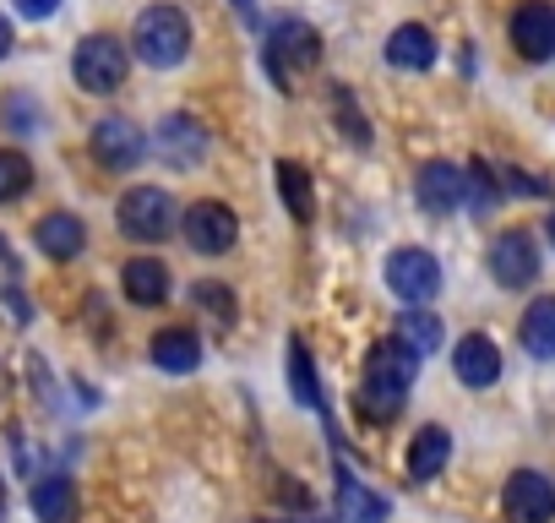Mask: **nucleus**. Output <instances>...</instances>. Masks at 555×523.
<instances>
[{
	"mask_svg": "<svg viewBox=\"0 0 555 523\" xmlns=\"http://www.w3.org/2000/svg\"><path fill=\"white\" fill-rule=\"evenodd\" d=\"M452 371H457L463 387H490V382H501V349H495L485 333H468V339L452 349Z\"/></svg>",
	"mask_w": 555,
	"mask_h": 523,
	"instance_id": "14",
	"label": "nucleus"
},
{
	"mask_svg": "<svg viewBox=\"0 0 555 523\" xmlns=\"http://www.w3.org/2000/svg\"><path fill=\"white\" fill-rule=\"evenodd\" d=\"M501 507L512 523H550L555 518V485L539 469H517L501 490Z\"/></svg>",
	"mask_w": 555,
	"mask_h": 523,
	"instance_id": "10",
	"label": "nucleus"
},
{
	"mask_svg": "<svg viewBox=\"0 0 555 523\" xmlns=\"http://www.w3.org/2000/svg\"><path fill=\"white\" fill-rule=\"evenodd\" d=\"M414 371H420V355L403 344V339H387L365 355V382H360V414L365 420H392L409 393H414Z\"/></svg>",
	"mask_w": 555,
	"mask_h": 523,
	"instance_id": "1",
	"label": "nucleus"
},
{
	"mask_svg": "<svg viewBox=\"0 0 555 523\" xmlns=\"http://www.w3.org/2000/svg\"><path fill=\"white\" fill-rule=\"evenodd\" d=\"M338 518L344 523H387V496H376L365 480L338 469Z\"/></svg>",
	"mask_w": 555,
	"mask_h": 523,
	"instance_id": "18",
	"label": "nucleus"
},
{
	"mask_svg": "<svg viewBox=\"0 0 555 523\" xmlns=\"http://www.w3.org/2000/svg\"><path fill=\"white\" fill-rule=\"evenodd\" d=\"M115 218H120V234H131L142 245H158V240H169L180 229V207H175V196L164 186H131L120 196Z\"/></svg>",
	"mask_w": 555,
	"mask_h": 523,
	"instance_id": "3",
	"label": "nucleus"
},
{
	"mask_svg": "<svg viewBox=\"0 0 555 523\" xmlns=\"http://www.w3.org/2000/svg\"><path fill=\"white\" fill-rule=\"evenodd\" d=\"M202 153H207V131H202L196 115H169V120L158 126V158H164V164L191 169V164H202Z\"/></svg>",
	"mask_w": 555,
	"mask_h": 523,
	"instance_id": "13",
	"label": "nucleus"
},
{
	"mask_svg": "<svg viewBox=\"0 0 555 523\" xmlns=\"http://www.w3.org/2000/svg\"><path fill=\"white\" fill-rule=\"evenodd\" d=\"M398 339L425 360V355H436L441 344H447V328H441V317L436 311H425V306H409L403 317H398Z\"/></svg>",
	"mask_w": 555,
	"mask_h": 523,
	"instance_id": "22",
	"label": "nucleus"
},
{
	"mask_svg": "<svg viewBox=\"0 0 555 523\" xmlns=\"http://www.w3.org/2000/svg\"><path fill=\"white\" fill-rule=\"evenodd\" d=\"M234 12H240L245 23H256V0H234Z\"/></svg>",
	"mask_w": 555,
	"mask_h": 523,
	"instance_id": "30",
	"label": "nucleus"
},
{
	"mask_svg": "<svg viewBox=\"0 0 555 523\" xmlns=\"http://www.w3.org/2000/svg\"><path fill=\"white\" fill-rule=\"evenodd\" d=\"M550 240H555V213H550Z\"/></svg>",
	"mask_w": 555,
	"mask_h": 523,
	"instance_id": "32",
	"label": "nucleus"
},
{
	"mask_svg": "<svg viewBox=\"0 0 555 523\" xmlns=\"http://www.w3.org/2000/svg\"><path fill=\"white\" fill-rule=\"evenodd\" d=\"M278 186H284V202H289V213L306 224L311 213H317V196H311V175L295 164V158H284L278 164Z\"/></svg>",
	"mask_w": 555,
	"mask_h": 523,
	"instance_id": "24",
	"label": "nucleus"
},
{
	"mask_svg": "<svg viewBox=\"0 0 555 523\" xmlns=\"http://www.w3.org/2000/svg\"><path fill=\"white\" fill-rule=\"evenodd\" d=\"M414 196L425 213H452L457 202H468V169L447 164V158H430L414 180Z\"/></svg>",
	"mask_w": 555,
	"mask_h": 523,
	"instance_id": "12",
	"label": "nucleus"
},
{
	"mask_svg": "<svg viewBox=\"0 0 555 523\" xmlns=\"http://www.w3.org/2000/svg\"><path fill=\"white\" fill-rule=\"evenodd\" d=\"M120 284H126L131 306H164L169 301V268L158 256H131L120 268Z\"/></svg>",
	"mask_w": 555,
	"mask_h": 523,
	"instance_id": "15",
	"label": "nucleus"
},
{
	"mask_svg": "<svg viewBox=\"0 0 555 523\" xmlns=\"http://www.w3.org/2000/svg\"><path fill=\"white\" fill-rule=\"evenodd\" d=\"M126 66H131L126 61V44L109 39V34H88L77 44V55H72V77H77L82 93H115L126 82Z\"/></svg>",
	"mask_w": 555,
	"mask_h": 523,
	"instance_id": "5",
	"label": "nucleus"
},
{
	"mask_svg": "<svg viewBox=\"0 0 555 523\" xmlns=\"http://www.w3.org/2000/svg\"><path fill=\"white\" fill-rule=\"evenodd\" d=\"M153 366L169 371V377H191V371L202 366V339H196L191 328H164V333L153 339Z\"/></svg>",
	"mask_w": 555,
	"mask_h": 523,
	"instance_id": "17",
	"label": "nucleus"
},
{
	"mask_svg": "<svg viewBox=\"0 0 555 523\" xmlns=\"http://www.w3.org/2000/svg\"><path fill=\"white\" fill-rule=\"evenodd\" d=\"M387 290H392L403 306L436 301V290H441V262H436L430 251H420V245L392 251V256H387Z\"/></svg>",
	"mask_w": 555,
	"mask_h": 523,
	"instance_id": "6",
	"label": "nucleus"
},
{
	"mask_svg": "<svg viewBox=\"0 0 555 523\" xmlns=\"http://www.w3.org/2000/svg\"><path fill=\"white\" fill-rule=\"evenodd\" d=\"M34 240H39V251H44L50 262H72V256H82L88 229H82V218H77V213H50V218H39Z\"/></svg>",
	"mask_w": 555,
	"mask_h": 523,
	"instance_id": "16",
	"label": "nucleus"
},
{
	"mask_svg": "<svg viewBox=\"0 0 555 523\" xmlns=\"http://www.w3.org/2000/svg\"><path fill=\"white\" fill-rule=\"evenodd\" d=\"M495 191H501V186H495V175H490L485 164H474V169H468V202H474V207H490V202H495Z\"/></svg>",
	"mask_w": 555,
	"mask_h": 523,
	"instance_id": "27",
	"label": "nucleus"
},
{
	"mask_svg": "<svg viewBox=\"0 0 555 523\" xmlns=\"http://www.w3.org/2000/svg\"><path fill=\"white\" fill-rule=\"evenodd\" d=\"M34 512H39V523H72V512H77V485H72L66 474L34 480Z\"/></svg>",
	"mask_w": 555,
	"mask_h": 523,
	"instance_id": "21",
	"label": "nucleus"
},
{
	"mask_svg": "<svg viewBox=\"0 0 555 523\" xmlns=\"http://www.w3.org/2000/svg\"><path fill=\"white\" fill-rule=\"evenodd\" d=\"M387 61H392L398 72H430V66H436V39H430V28L403 23V28L387 39Z\"/></svg>",
	"mask_w": 555,
	"mask_h": 523,
	"instance_id": "19",
	"label": "nucleus"
},
{
	"mask_svg": "<svg viewBox=\"0 0 555 523\" xmlns=\"http://www.w3.org/2000/svg\"><path fill=\"white\" fill-rule=\"evenodd\" d=\"M180 229H185L191 251H202V256H218V251H229V245L240 240V218H234V207H223V202H196V207H185Z\"/></svg>",
	"mask_w": 555,
	"mask_h": 523,
	"instance_id": "8",
	"label": "nucleus"
},
{
	"mask_svg": "<svg viewBox=\"0 0 555 523\" xmlns=\"http://www.w3.org/2000/svg\"><path fill=\"white\" fill-rule=\"evenodd\" d=\"M142 153H147V137H142L126 115H104V120L93 126V158H99L104 169H137Z\"/></svg>",
	"mask_w": 555,
	"mask_h": 523,
	"instance_id": "11",
	"label": "nucleus"
},
{
	"mask_svg": "<svg viewBox=\"0 0 555 523\" xmlns=\"http://www.w3.org/2000/svg\"><path fill=\"white\" fill-rule=\"evenodd\" d=\"M522 349H528L533 360H550V355H555V301H550V295L522 311Z\"/></svg>",
	"mask_w": 555,
	"mask_h": 523,
	"instance_id": "23",
	"label": "nucleus"
},
{
	"mask_svg": "<svg viewBox=\"0 0 555 523\" xmlns=\"http://www.w3.org/2000/svg\"><path fill=\"white\" fill-rule=\"evenodd\" d=\"M17 12H23V17H34V23H44V17H55V12H61V0H17Z\"/></svg>",
	"mask_w": 555,
	"mask_h": 523,
	"instance_id": "28",
	"label": "nucleus"
},
{
	"mask_svg": "<svg viewBox=\"0 0 555 523\" xmlns=\"http://www.w3.org/2000/svg\"><path fill=\"white\" fill-rule=\"evenodd\" d=\"M131 50H137L142 66H158V72L180 66L191 55V23H185V12L180 7H147L137 17V28H131Z\"/></svg>",
	"mask_w": 555,
	"mask_h": 523,
	"instance_id": "2",
	"label": "nucleus"
},
{
	"mask_svg": "<svg viewBox=\"0 0 555 523\" xmlns=\"http://www.w3.org/2000/svg\"><path fill=\"white\" fill-rule=\"evenodd\" d=\"M12 44H17V34H12V23H7V17H0V61L12 55Z\"/></svg>",
	"mask_w": 555,
	"mask_h": 523,
	"instance_id": "29",
	"label": "nucleus"
},
{
	"mask_svg": "<svg viewBox=\"0 0 555 523\" xmlns=\"http://www.w3.org/2000/svg\"><path fill=\"white\" fill-rule=\"evenodd\" d=\"M506 34H512V50L522 61H550L555 55V7L550 0H522Z\"/></svg>",
	"mask_w": 555,
	"mask_h": 523,
	"instance_id": "9",
	"label": "nucleus"
},
{
	"mask_svg": "<svg viewBox=\"0 0 555 523\" xmlns=\"http://www.w3.org/2000/svg\"><path fill=\"white\" fill-rule=\"evenodd\" d=\"M191 301H196L207 317H218L223 328L234 322V290H229V284H207V279H202V284L191 290Z\"/></svg>",
	"mask_w": 555,
	"mask_h": 523,
	"instance_id": "26",
	"label": "nucleus"
},
{
	"mask_svg": "<svg viewBox=\"0 0 555 523\" xmlns=\"http://www.w3.org/2000/svg\"><path fill=\"white\" fill-rule=\"evenodd\" d=\"M490 279L501 290H528L539 279V245L528 229H501L490 240Z\"/></svg>",
	"mask_w": 555,
	"mask_h": 523,
	"instance_id": "7",
	"label": "nucleus"
},
{
	"mask_svg": "<svg viewBox=\"0 0 555 523\" xmlns=\"http://www.w3.org/2000/svg\"><path fill=\"white\" fill-rule=\"evenodd\" d=\"M28 186H34V164L17 148H0V207L28 196Z\"/></svg>",
	"mask_w": 555,
	"mask_h": 523,
	"instance_id": "25",
	"label": "nucleus"
},
{
	"mask_svg": "<svg viewBox=\"0 0 555 523\" xmlns=\"http://www.w3.org/2000/svg\"><path fill=\"white\" fill-rule=\"evenodd\" d=\"M256 523H284V518H256Z\"/></svg>",
	"mask_w": 555,
	"mask_h": 523,
	"instance_id": "31",
	"label": "nucleus"
},
{
	"mask_svg": "<svg viewBox=\"0 0 555 523\" xmlns=\"http://www.w3.org/2000/svg\"><path fill=\"white\" fill-rule=\"evenodd\" d=\"M317 61H322V34L311 23H300V17L272 23V34H267V72H272L278 88H284L295 72H311Z\"/></svg>",
	"mask_w": 555,
	"mask_h": 523,
	"instance_id": "4",
	"label": "nucleus"
},
{
	"mask_svg": "<svg viewBox=\"0 0 555 523\" xmlns=\"http://www.w3.org/2000/svg\"><path fill=\"white\" fill-rule=\"evenodd\" d=\"M447 458H452V436H447V425H425L414 442H409V480H436L441 469H447Z\"/></svg>",
	"mask_w": 555,
	"mask_h": 523,
	"instance_id": "20",
	"label": "nucleus"
}]
</instances>
